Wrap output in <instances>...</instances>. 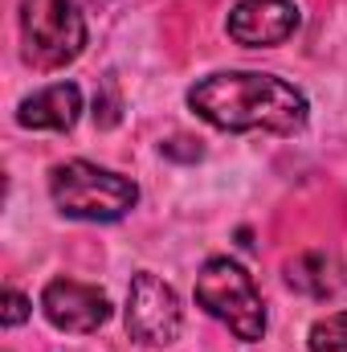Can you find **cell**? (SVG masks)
I'll use <instances>...</instances> for the list:
<instances>
[{
  "label": "cell",
  "mask_w": 347,
  "mask_h": 352,
  "mask_svg": "<svg viewBox=\"0 0 347 352\" xmlns=\"http://www.w3.org/2000/svg\"><path fill=\"white\" fill-rule=\"evenodd\" d=\"M188 107L221 131H274V135H294L311 111L298 87L254 70L200 78L188 90Z\"/></svg>",
  "instance_id": "1"
},
{
  "label": "cell",
  "mask_w": 347,
  "mask_h": 352,
  "mask_svg": "<svg viewBox=\"0 0 347 352\" xmlns=\"http://www.w3.org/2000/svg\"><path fill=\"white\" fill-rule=\"evenodd\" d=\"M196 303L221 320L241 344L265 336V303L254 287V274L233 258H208L196 274Z\"/></svg>",
  "instance_id": "2"
},
{
  "label": "cell",
  "mask_w": 347,
  "mask_h": 352,
  "mask_svg": "<svg viewBox=\"0 0 347 352\" xmlns=\"http://www.w3.org/2000/svg\"><path fill=\"white\" fill-rule=\"evenodd\" d=\"M49 192H53V205L78 221H119L139 201V188L131 176L98 168L90 160L58 164L49 176Z\"/></svg>",
  "instance_id": "3"
},
{
  "label": "cell",
  "mask_w": 347,
  "mask_h": 352,
  "mask_svg": "<svg viewBox=\"0 0 347 352\" xmlns=\"http://www.w3.org/2000/svg\"><path fill=\"white\" fill-rule=\"evenodd\" d=\"M86 45V21L74 0H21V54L37 70L70 66Z\"/></svg>",
  "instance_id": "4"
},
{
  "label": "cell",
  "mask_w": 347,
  "mask_h": 352,
  "mask_svg": "<svg viewBox=\"0 0 347 352\" xmlns=\"http://www.w3.org/2000/svg\"><path fill=\"white\" fill-rule=\"evenodd\" d=\"M184 328V311H180V299L176 291L152 270H139L131 278V291H127V332L131 340L147 344V349H164L172 344Z\"/></svg>",
  "instance_id": "5"
},
{
  "label": "cell",
  "mask_w": 347,
  "mask_h": 352,
  "mask_svg": "<svg viewBox=\"0 0 347 352\" xmlns=\"http://www.w3.org/2000/svg\"><path fill=\"white\" fill-rule=\"evenodd\" d=\"M41 311H45V320L58 332H74V336L98 332L110 320L106 295L98 287H90V283H78V278H53V283H45Z\"/></svg>",
  "instance_id": "6"
},
{
  "label": "cell",
  "mask_w": 347,
  "mask_h": 352,
  "mask_svg": "<svg viewBox=\"0 0 347 352\" xmlns=\"http://www.w3.org/2000/svg\"><path fill=\"white\" fill-rule=\"evenodd\" d=\"M225 29L246 50H270V45H282L294 37L298 8L290 0H241V4H233Z\"/></svg>",
  "instance_id": "7"
},
{
  "label": "cell",
  "mask_w": 347,
  "mask_h": 352,
  "mask_svg": "<svg viewBox=\"0 0 347 352\" xmlns=\"http://www.w3.org/2000/svg\"><path fill=\"white\" fill-rule=\"evenodd\" d=\"M82 115V90L74 82H53L21 102L16 123L33 131H70Z\"/></svg>",
  "instance_id": "8"
},
{
  "label": "cell",
  "mask_w": 347,
  "mask_h": 352,
  "mask_svg": "<svg viewBox=\"0 0 347 352\" xmlns=\"http://www.w3.org/2000/svg\"><path fill=\"white\" fill-rule=\"evenodd\" d=\"M286 283H290L298 295L327 299V295H335V287H339V274H335V263H331L327 254L311 250V254H298L294 263L286 266Z\"/></svg>",
  "instance_id": "9"
},
{
  "label": "cell",
  "mask_w": 347,
  "mask_h": 352,
  "mask_svg": "<svg viewBox=\"0 0 347 352\" xmlns=\"http://www.w3.org/2000/svg\"><path fill=\"white\" fill-rule=\"evenodd\" d=\"M311 352H347V311H331L315 320L311 328Z\"/></svg>",
  "instance_id": "10"
},
{
  "label": "cell",
  "mask_w": 347,
  "mask_h": 352,
  "mask_svg": "<svg viewBox=\"0 0 347 352\" xmlns=\"http://www.w3.org/2000/svg\"><path fill=\"white\" fill-rule=\"evenodd\" d=\"M94 119H98V127H115V123H119V94H115V82H102V94L94 98Z\"/></svg>",
  "instance_id": "11"
},
{
  "label": "cell",
  "mask_w": 347,
  "mask_h": 352,
  "mask_svg": "<svg viewBox=\"0 0 347 352\" xmlns=\"http://www.w3.org/2000/svg\"><path fill=\"white\" fill-rule=\"evenodd\" d=\"M29 320V299L16 291V287H8L4 291V328H16V324H25Z\"/></svg>",
  "instance_id": "12"
},
{
  "label": "cell",
  "mask_w": 347,
  "mask_h": 352,
  "mask_svg": "<svg viewBox=\"0 0 347 352\" xmlns=\"http://www.w3.org/2000/svg\"><path fill=\"white\" fill-rule=\"evenodd\" d=\"M180 144H188V140H180ZM164 152H168V156H184V160H200V148H176V140L164 144Z\"/></svg>",
  "instance_id": "13"
}]
</instances>
